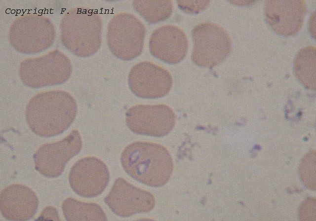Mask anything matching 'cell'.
<instances>
[{
	"instance_id": "e0dca14e",
	"label": "cell",
	"mask_w": 316,
	"mask_h": 221,
	"mask_svg": "<svg viewBox=\"0 0 316 221\" xmlns=\"http://www.w3.org/2000/svg\"><path fill=\"white\" fill-rule=\"evenodd\" d=\"M132 3L134 8L150 24L167 19L172 12L171 0H134Z\"/></svg>"
},
{
	"instance_id": "5bb4252c",
	"label": "cell",
	"mask_w": 316,
	"mask_h": 221,
	"mask_svg": "<svg viewBox=\"0 0 316 221\" xmlns=\"http://www.w3.org/2000/svg\"><path fill=\"white\" fill-rule=\"evenodd\" d=\"M38 206L39 199L36 194L25 185L14 184L1 191L0 212L7 220H30L36 213Z\"/></svg>"
},
{
	"instance_id": "ffe728a7",
	"label": "cell",
	"mask_w": 316,
	"mask_h": 221,
	"mask_svg": "<svg viewBox=\"0 0 316 221\" xmlns=\"http://www.w3.org/2000/svg\"><path fill=\"white\" fill-rule=\"evenodd\" d=\"M210 1H188L179 0L178 6L182 10L188 13H198L207 6Z\"/></svg>"
},
{
	"instance_id": "ba28073f",
	"label": "cell",
	"mask_w": 316,
	"mask_h": 221,
	"mask_svg": "<svg viewBox=\"0 0 316 221\" xmlns=\"http://www.w3.org/2000/svg\"><path fill=\"white\" fill-rule=\"evenodd\" d=\"M104 201L114 214L123 218L150 212L155 206V198L151 192L134 186L122 178L115 181Z\"/></svg>"
},
{
	"instance_id": "9a60e30c",
	"label": "cell",
	"mask_w": 316,
	"mask_h": 221,
	"mask_svg": "<svg viewBox=\"0 0 316 221\" xmlns=\"http://www.w3.org/2000/svg\"><path fill=\"white\" fill-rule=\"evenodd\" d=\"M62 210L68 221H107L101 207L95 203H85L68 197L62 204Z\"/></svg>"
},
{
	"instance_id": "8fae6325",
	"label": "cell",
	"mask_w": 316,
	"mask_h": 221,
	"mask_svg": "<svg viewBox=\"0 0 316 221\" xmlns=\"http://www.w3.org/2000/svg\"><path fill=\"white\" fill-rule=\"evenodd\" d=\"M71 16V50L79 56L93 54L101 43L100 17L81 9L74 10Z\"/></svg>"
},
{
	"instance_id": "2e32d148",
	"label": "cell",
	"mask_w": 316,
	"mask_h": 221,
	"mask_svg": "<svg viewBox=\"0 0 316 221\" xmlns=\"http://www.w3.org/2000/svg\"><path fill=\"white\" fill-rule=\"evenodd\" d=\"M316 47L305 46L297 54L293 64L296 76L307 88L316 89Z\"/></svg>"
},
{
	"instance_id": "d6986e66",
	"label": "cell",
	"mask_w": 316,
	"mask_h": 221,
	"mask_svg": "<svg viewBox=\"0 0 316 221\" xmlns=\"http://www.w3.org/2000/svg\"><path fill=\"white\" fill-rule=\"evenodd\" d=\"M299 216L300 220L303 221L316 220V201L315 198H310L301 204Z\"/></svg>"
},
{
	"instance_id": "7c38bea8",
	"label": "cell",
	"mask_w": 316,
	"mask_h": 221,
	"mask_svg": "<svg viewBox=\"0 0 316 221\" xmlns=\"http://www.w3.org/2000/svg\"><path fill=\"white\" fill-rule=\"evenodd\" d=\"M306 10L303 0H267L265 16L275 32L283 36H291L301 29Z\"/></svg>"
},
{
	"instance_id": "5b68a950",
	"label": "cell",
	"mask_w": 316,
	"mask_h": 221,
	"mask_svg": "<svg viewBox=\"0 0 316 221\" xmlns=\"http://www.w3.org/2000/svg\"><path fill=\"white\" fill-rule=\"evenodd\" d=\"M176 116L173 110L163 104L138 105L129 108L125 113V122L133 133L161 137L173 129Z\"/></svg>"
},
{
	"instance_id": "9c48e42d",
	"label": "cell",
	"mask_w": 316,
	"mask_h": 221,
	"mask_svg": "<svg viewBox=\"0 0 316 221\" xmlns=\"http://www.w3.org/2000/svg\"><path fill=\"white\" fill-rule=\"evenodd\" d=\"M128 86L136 96L156 99L165 96L172 85V78L166 70L149 61L135 64L128 75Z\"/></svg>"
},
{
	"instance_id": "277c9868",
	"label": "cell",
	"mask_w": 316,
	"mask_h": 221,
	"mask_svg": "<svg viewBox=\"0 0 316 221\" xmlns=\"http://www.w3.org/2000/svg\"><path fill=\"white\" fill-rule=\"evenodd\" d=\"M194 47L192 59L203 67H212L222 62L231 49V40L227 32L218 24L206 22L192 30Z\"/></svg>"
},
{
	"instance_id": "52a82bcc",
	"label": "cell",
	"mask_w": 316,
	"mask_h": 221,
	"mask_svg": "<svg viewBox=\"0 0 316 221\" xmlns=\"http://www.w3.org/2000/svg\"><path fill=\"white\" fill-rule=\"evenodd\" d=\"M110 172L106 164L94 156L84 157L77 161L69 174L73 190L84 198H93L101 194L107 186Z\"/></svg>"
},
{
	"instance_id": "7a4b0ae2",
	"label": "cell",
	"mask_w": 316,
	"mask_h": 221,
	"mask_svg": "<svg viewBox=\"0 0 316 221\" xmlns=\"http://www.w3.org/2000/svg\"><path fill=\"white\" fill-rule=\"evenodd\" d=\"M120 162L125 172L136 181L152 187L165 185L173 170L172 157L163 146L135 142L123 150Z\"/></svg>"
},
{
	"instance_id": "4fadbf2b",
	"label": "cell",
	"mask_w": 316,
	"mask_h": 221,
	"mask_svg": "<svg viewBox=\"0 0 316 221\" xmlns=\"http://www.w3.org/2000/svg\"><path fill=\"white\" fill-rule=\"evenodd\" d=\"M188 48L186 34L175 25L161 26L154 30L150 37L151 54L168 64H174L181 61L187 54Z\"/></svg>"
},
{
	"instance_id": "44dd1931",
	"label": "cell",
	"mask_w": 316,
	"mask_h": 221,
	"mask_svg": "<svg viewBox=\"0 0 316 221\" xmlns=\"http://www.w3.org/2000/svg\"><path fill=\"white\" fill-rule=\"evenodd\" d=\"M40 218L45 220L59 221V216L56 208L48 206L45 208L41 213Z\"/></svg>"
},
{
	"instance_id": "6da1fadb",
	"label": "cell",
	"mask_w": 316,
	"mask_h": 221,
	"mask_svg": "<svg viewBox=\"0 0 316 221\" xmlns=\"http://www.w3.org/2000/svg\"><path fill=\"white\" fill-rule=\"evenodd\" d=\"M77 105L75 99L64 91L39 94L29 102L26 119L31 130L41 137H51L66 131L75 120Z\"/></svg>"
},
{
	"instance_id": "30bf717a",
	"label": "cell",
	"mask_w": 316,
	"mask_h": 221,
	"mask_svg": "<svg viewBox=\"0 0 316 221\" xmlns=\"http://www.w3.org/2000/svg\"><path fill=\"white\" fill-rule=\"evenodd\" d=\"M71 71L67 58L63 56H49L24 62L21 65L20 74L26 84L38 87L62 83L69 77Z\"/></svg>"
},
{
	"instance_id": "8992f818",
	"label": "cell",
	"mask_w": 316,
	"mask_h": 221,
	"mask_svg": "<svg viewBox=\"0 0 316 221\" xmlns=\"http://www.w3.org/2000/svg\"><path fill=\"white\" fill-rule=\"evenodd\" d=\"M82 139L77 130H73L62 140L41 145L33 155L35 169L49 178L60 176L66 164L82 148Z\"/></svg>"
},
{
	"instance_id": "ac0fdd59",
	"label": "cell",
	"mask_w": 316,
	"mask_h": 221,
	"mask_svg": "<svg viewBox=\"0 0 316 221\" xmlns=\"http://www.w3.org/2000/svg\"><path fill=\"white\" fill-rule=\"evenodd\" d=\"M301 178L310 189H316V152L311 151L302 160L300 166Z\"/></svg>"
},
{
	"instance_id": "3957f363",
	"label": "cell",
	"mask_w": 316,
	"mask_h": 221,
	"mask_svg": "<svg viewBox=\"0 0 316 221\" xmlns=\"http://www.w3.org/2000/svg\"><path fill=\"white\" fill-rule=\"evenodd\" d=\"M146 28L133 14L122 12L110 22L107 39L109 48L118 58L128 61L142 53Z\"/></svg>"
}]
</instances>
